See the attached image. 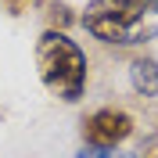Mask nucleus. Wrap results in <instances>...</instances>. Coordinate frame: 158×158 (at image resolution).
<instances>
[{
  "label": "nucleus",
  "instance_id": "nucleus-1",
  "mask_svg": "<svg viewBox=\"0 0 158 158\" xmlns=\"http://www.w3.org/2000/svg\"><path fill=\"white\" fill-rule=\"evenodd\" d=\"M79 25L108 47H140L158 36L155 0H90Z\"/></svg>",
  "mask_w": 158,
  "mask_h": 158
},
{
  "label": "nucleus",
  "instance_id": "nucleus-2",
  "mask_svg": "<svg viewBox=\"0 0 158 158\" xmlns=\"http://www.w3.org/2000/svg\"><path fill=\"white\" fill-rule=\"evenodd\" d=\"M36 72H40V83L54 94L58 101L65 104H76L83 94H86V76H90V65H86V54L69 32H58V29H43L36 40Z\"/></svg>",
  "mask_w": 158,
  "mask_h": 158
},
{
  "label": "nucleus",
  "instance_id": "nucleus-3",
  "mask_svg": "<svg viewBox=\"0 0 158 158\" xmlns=\"http://www.w3.org/2000/svg\"><path fill=\"white\" fill-rule=\"evenodd\" d=\"M133 133V115L122 108H97L83 118V148H118Z\"/></svg>",
  "mask_w": 158,
  "mask_h": 158
},
{
  "label": "nucleus",
  "instance_id": "nucleus-4",
  "mask_svg": "<svg viewBox=\"0 0 158 158\" xmlns=\"http://www.w3.org/2000/svg\"><path fill=\"white\" fill-rule=\"evenodd\" d=\"M129 83L140 97H158V61L155 58H137L129 65Z\"/></svg>",
  "mask_w": 158,
  "mask_h": 158
},
{
  "label": "nucleus",
  "instance_id": "nucleus-5",
  "mask_svg": "<svg viewBox=\"0 0 158 158\" xmlns=\"http://www.w3.org/2000/svg\"><path fill=\"white\" fill-rule=\"evenodd\" d=\"M76 158H140L137 155V151H115V148H83V151H79V155Z\"/></svg>",
  "mask_w": 158,
  "mask_h": 158
},
{
  "label": "nucleus",
  "instance_id": "nucleus-6",
  "mask_svg": "<svg viewBox=\"0 0 158 158\" xmlns=\"http://www.w3.org/2000/svg\"><path fill=\"white\" fill-rule=\"evenodd\" d=\"M50 18H54V25H50V29L65 32V25H69V22H72V11L65 7V4H54V7H50Z\"/></svg>",
  "mask_w": 158,
  "mask_h": 158
},
{
  "label": "nucleus",
  "instance_id": "nucleus-7",
  "mask_svg": "<svg viewBox=\"0 0 158 158\" xmlns=\"http://www.w3.org/2000/svg\"><path fill=\"white\" fill-rule=\"evenodd\" d=\"M4 4H7V11H11V15H22V7H25L29 0H4Z\"/></svg>",
  "mask_w": 158,
  "mask_h": 158
},
{
  "label": "nucleus",
  "instance_id": "nucleus-8",
  "mask_svg": "<svg viewBox=\"0 0 158 158\" xmlns=\"http://www.w3.org/2000/svg\"><path fill=\"white\" fill-rule=\"evenodd\" d=\"M155 7H158V0H155Z\"/></svg>",
  "mask_w": 158,
  "mask_h": 158
}]
</instances>
